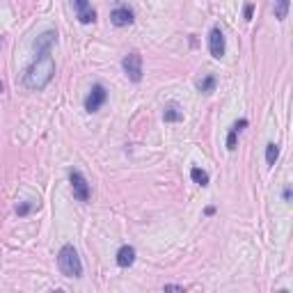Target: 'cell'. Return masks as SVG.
I'll return each instance as SVG.
<instances>
[{
    "label": "cell",
    "mask_w": 293,
    "mask_h": 293,
    "mask_svg": "<svg viewBox=\"0 0 293 293\" xmlns=\"http://www.w3.org/2000/svg\"><path fill=\"white\" fill-rule=\"evenodd\" d=\"M32 209H35V202H25V204L16 206V213H19V215H28Z\"/></svg>",
    "instance_id": "obj_17"
},
{
    "label": "cell",
    "mask_w": 293,
    "mask_h": 293,
    "mask_svg": "<svg viewBox=\"0 0 293 293\" xmlns=\"http://www.w3.org/2000/svg\"><path fill=\"white\" fill-rule=\"evenodd\" d=\"M110 21H113V25H117V28L131 25L133 23V9L128 5H117L113 12H110Z\"/></svg>",
    "instance_id": "obj_7"
},
{
    "label": "cell",
    "mask_w": 293,
    "mask_h": 293,
    "mask_svg": "<svg viewBox=\"0 0 293 293\" xmlns=\"http://www.w3.org/2000/svg\"><path fill=\"white\" fill-rule=\"evenodd\" d=\"M133 261H135V248L133 245H122L117 250V266L119 268H128V266H133Z\"/></svg>",
    "instance_id": "obj_8"
},
{
    "label": "cell",
    "mask_w": 293,
    "mask_h": 293,
    "mask_svg": "<svg viewBox=\"0 0 293 293\" xmlns=\"http://www.w3.org/2000/svg\"><path fill=\"white\" fill-rule=\"evenodd\" d=\"M53 76H55V62H53V57L46 53V55H39L35 62L28 67L25 71V87L28 89H44L50 81H53Z\"/></svg>",
    "instance_id": "obj_1"
},
{
    "label": "cell",
    "mask_w": 293,
    "mask_h": 293,
    "mask_svg": "<svg viewBox=\"0 0 293 293\" xmlns=\"http://www.w3.org/2000/svg\"><path fill=\"white\" fill-rule=\"evenodd\" d=\"M163 119H165V122H181V119H183V113H181L174 103H169V106L165 108V113H163Z\"/></svg>",
    "instance_id": "obj_12"
},
{
    "label": "cell",
    "mask_w": 293,
    "mask_h": 293,
    "mask_svg": "<svg viewBox=\"0 0 293 293\" xmlns=\"http://www.w3.org/2000/svg\"><path fill=\"white\" fill-rule=\"evenodd\" d=\"M289 7H291V2H289V0H280V2L275 5V14H277V19H287Z\"/></svg>",
    "instance_id": "obj_16"
},
{
    "label": "cell",
    "mask_w": 293,
    "mask_h": 293,
    "mask_svg": "<svg viewBox=\"0 0 293 293\" xmlns=\"http://www.w3.org/2000/svg\"><path fill=\"white\" fill-rule=\"evenodd\" d=\"M57 268L67 277H83V261L74 245H64L57 254Z\"/></svg>",
    "instance_id": "obj_2"
},
{
    "label": "cell",
    "mask_w": 293,
    "mask_h": 293,
    "mask_svg": "<svg viewBox=\"0 0 293 293\" xmlns=\"http://www.w3.org/2000/svg\"><path fill=\"white\" fill-rule=\"evenodd\" d=\"M245 126H248V119H238L236 124L229 128V135H227V149H229V151L236 149V135H238L241 128H245Z\"/></svg>",
    "instance_id": "obj_11"
},
{
    "label": "cell",
    "mask_w": 293,
    "mask_h": 293,
    "mask_svg": "<svg viewBox=\"0 0 293 293\" xmlns=\"http://www.w3.org/2000/svg\"><path fill=\"white\" fill-rule=\"evenodd\" d=\"M122 67H124V74L128 76V81H133V83L142 81V55H140L137 50H131V53L122 60Z\"/></svg>",
    "instance_id": "obj_3"
},
{
    "label": "cell",
    "mask_w": 293,
    "mask_h": 293,
    "mask_svg": "<svg viewBox=\"0 0 293 293\" xmlns=\"http://www.w3.org/2000/svg\"><path fill=\"white\" fill-rule=\"evenodd\" d=\"M55 32L53 30H46L44 35H39L37 42H35V50H37V55H46L50 50V46H53V42H55Z\"/></svg>",
    "instance_id": "obj_9"
},
{
    "label": "cell",
    "mask_w": 293,
    "mask_h": 293,
    "mask_svg": "<svg viewBox=\"0 0 293 293\" xmlns=\"http://www.w3.org/2000/svg\"><path fill=\"white\" fill-rule=\"evenodd\" d=\"M277 158H280V144L268 142V147H266V163L273 167L275 163H277Z\"/></svg>",
    "instance_id": "obj_13"
},
{
    "label": "cell",
    "mask_w": 293,
    "mask_h": 293,
    "mask_svg": "<svg viewBox=\"0 0 293 293\" xmlns=\"http://www.w3.org/2000/svg\"><path fill=\"white\" fill-rule=\"evenodd\" d=\"M69 181H71V190H74V197L78 202H89V183L87 179L78 172V169H71L69 172Z\"/></svg>",
    "instance_id": "obj_4"
},
{
    "label": "cell",
    "mask_w": 293,
    "mask_h": 293,
    "mask_svg": "<svg viewBox=\"0 0 293 293\" xmlns=\"http://www.w3.org/2000/svg\"><path fill=\"white\" fill-rule=\"evenodd\" d=\"M209 48H211V55L215 60H220V57L225 55V35H222V30H220L218 25L209 35Z\"/></svg>",
    "instance_id": "obj_6"
},
{
    "label": "cell",
    "mask_w": 293,
    "mask_h": 293,
    "mask_svg": "<svg viewBox=\"0 0 293 293\" xmlns=\"http://www.w3.org/2000/svg\"><path fill=\"white\" fill-rule=\"evenodd\" d=\"M108 101V92H106V87L101 85V83H96L92 89H89V94H87V99H85V110L87 113H96L103 103Z\"/></svg>",
    "instance_id": "obj_5"
},
{
    "label": "cell",
    "mask_w": 293,
    "mask_h": 293,
    "mask_svg": "<svg viewBox=\"0 0 293 293\" xmlns=\"http://www.w3.org/2000/svg\"><path fill=\"white\" fill-rule=\"evenodd\" d=\"M282 293H287V291H282Z\"/></svg>",
    "instance_id": "obj_21"
},
{
    "label": "cell",
    "mask_w": 293,
    "mask_h": 293,
    "mask_svg": "<svg viewBox=\"0 0 293 293\" xmlns=\"http://www.w3.org/2000/svg\"><path fill=\"white\" fill-rule=\"evenodd\" d=\"M197 87H200V92H204V94L213 92V89H215V76L209 74L204 81H200V85H197Z\"/></svg>",
    "instance_id": "obj_15"
},
{
    "label": "cell",
    "mask_w": 293,
    "mask_h": 293,
    "mask_svg": "<svg viewBox=\"0 0 293 293\" xmlns=\"http://www.w3.org/2000/svg\"><path fill=\"white\" fill-rule=\"evenodd\" d=\"M190 176H193V181L197 183V186H209V174H206L204 169H200V167H193L190 169Z\"/></svg>",
    "instance_id": "obj_14"
},
{
    "label": "cell",
    "mask_w": 293,
    "mask_h": 293,
    "mask_svg": "<svg viewBox=\"0 0 293 293\" xmlns=\"http://www.w3.org/2000/svg\"><path fill=\"white\" fill-rule=\"evenodd\" d=\"M53 293H64V291H53Z\"/></svg>",
    "instance_id": "obj_20"
},
{
    "label": "cell",
    "mask_w": 293,
    "mask_h": 293,
    "mask_svg": "<svg viewBox=\"0 0 293 293\" xmlns=\"http://www.w3.org/2000/svg\"><path fill=\"white\" fill-rule=\"evenodd\" d=\"M0 92H2V83H0Z\"/></svg>",
    "instance_id": "obj_19"
},
{
    "label": "cell",
    "mask_w": 293,
    "mask_h": 293,
    "mask_svg": "<svg viewBox=\"0 0 293 293\" xmlns=\"http://www.w3.org/2000/svg\"><path fill=\"white\" fill-rule=\"evenodd\" d=\"M76 9H78V21H81V23H94V21H96V12H94L92 5L85 2V0H76Z\"/></svg>",
    "instance_id": "obj_10"
},
{
    "label": "cell",
    "mask_w": 293,
    "mask_h": 293,
    "mask_svg": "<svg viewBox=\"0 0 293 293\" xmlns=\"http://www.w3.org/2000/svg\"><path fill=\"white\" fill-rule=\"evenodd\" d=\"M252 12H254V5H245V19H252Z\"/></svg>",
    "instance_id": "obj_18"
}]
</instances>
